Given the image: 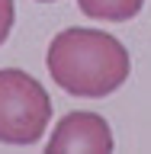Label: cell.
<instances>
[{
	"instance_id": "277c9868",
	"label": "cell",
	"mask_w": 151,
	"mask_h": 154,
	"mask_svg": "<svg viewBox=\"0 0 151 154\" xmlns=\"http://www.w3.org/2000/svg\"><path fill=\"white\" fill-rule=\"evenodd\" d=\"M80 13L90 19H103V23H125V19L138 16L145 0H77Z\"/></svg>"
},
{
	"instance_id": "6da1fadb",
	"label": "cell",
	"mask_w": 151,
	"mask_h": 154,
	"mask_svg": "<svg viewBox=\"0 0 151 154\" xmlns=\"http://www.w3.org/2000/svg\"><path fill=\"white\" fill-rule=\"evenodd\" d=\"M45 64L52 80L64 93L100 100V96L116 93L129 80L132 58H129L125 45L109 32L71 26L52 38Z\"/></svg>"
},
{
	"instance_id": "7a4b0ae2",
	"label": "cell",
	"mask_w": 151,
	"mask_h": 154,
	"mask_svg": "<svg viewBox=\"0 0 151 154\" xmlns=\"http://www.w3.org/2000/svg\"><path fill=\"white\" fill-rule=\"evenodd\" d=\"M52 122V96L32 74L0 67V144H36Z\"/></svg>"
},
{
	"instance_id": "3957f363",
	"label": "cell",
	"mask_w": 151,
	"mask_h": 154,
	"mask_svg": "<svg viewBox=\"0 0 151 154\" xmlns=\"http://www.w3.org/2000/svg\"><path fill=\"white\" fill-rule=\"evenodd\" d=\"M48 154H64V151H96V154H109L113 151V132L109 122L96 112H68L61 122L55 125V132L45 144Z\"/></svg>"
},
{
	"instance_id": "8992f818",
	"label": "cell",
	"mask_w": 151,
	"mask_h": 154,
	"mask_svg": "<svg viewBox=\"0 0 151 154\" xmlns=\"http://www.w3.org/2000/svg\"><path fill=\"white\" fill-rule=\"evenodd\" d=\"M39 3H55V0H39Z\"/></svg>"
},
{
	"instance_id": "5b68a950",
	"label": "cell",
	"mask_w": 151,
	"mask_h": 154,
	"mask_svg": "<svg viewBox=\"0 0 151 154\" xmlns=\"http://www.w3.org/2000/svg\"><path fill=\"white\" fill-rule=\"evenodd\" d=\"M13 23H16V7H13V0H0V45L10 38Z\"/></svg>"
}]
</instances>
